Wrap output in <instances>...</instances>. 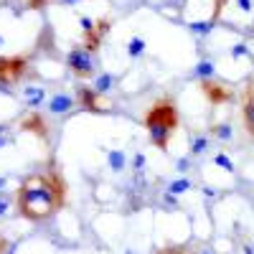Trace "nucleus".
Returning <instances> with one entry per match:
<instances>
[{"mask_svg": "<svg viewBox=\"0 0 254 254\" xmlns=\"http://www.w3.org/2000/svg\"><path fill=\"white\" fill-rule=\"evenodd\" d=\"M79 23H81V31H84V33H89V31L97 26L94 20H92V18H87V15H81V18H79Z\"/></svg>", "mask_w": 254, "mask_h": 254, "instance_id": "nucleus-22", "label": "nucleus"}, {"mask_svg": "<svg viewBox=\"0 0 254 254\" xmlns=\"http://www.w3.org/2000/svg\"><path fill=\"white\" fill-rule=\"evenodd\" d=\"M190 31L198 33V36H206L214 31V20H208V23H190Z\"/></svg>", "mask_w": 254, "mask_h": 254, "instance_id": "nucleus-19", "label": "nucleus"}, {"mask_svg": "<svg viewBox=\"0 0 254 254\" xmlns=\"http://www.w3.org/2000/svg\"><path fill=\"white\" fill-rule=\"evenodd\" d=\"M5 208H8V201H0V216L5 214Z\"/></svg>", "mask_w": 254, "mask_h": 254, "instance_id": "nucleus-29", "label": "nucleus"}, {"mask_svg": "<svg viewBox=\"0 0 254 254\" xmlns=\"http://www.w3.org/2000/svg\"><path fill=\"white\" fill-rule=\"evenodd\" d=\"M201 254H214V252H208V249H203V252H201Z\"/></svg>", "mask_w": 254, "mask_h": 254, "instance_id": "nucleus-32", "label": "nucleus"}, {"mask_svg": "<svg viewBox=\"0 0 254 254\" xmlns=\"http://www.w3.org/2000/svg\"><path fill=\"white\" fill-rule=\"evenodd\" d=\"M5 145V137H0V147H3Z\"/></svg>", "mask_w": 254, "mask_h": 254, "instance_id": "nucleus-30", "label": "nucleus"}, {"mask_svg": "<svg viewBox=\"0 0 254 254\" xmlns=\"http://www.w3.org/2000/svg\"><path fill=\"white\" fill-rule=\"evenodd\" d=\"M201 92L206 94V99L214 104V107H219V104H224V102L231 99V92L224 87V84L214 81V79H203L201 81Z\"/></svg>", "mask_w": 254, "mask_h": 254, "instance_id": "nucleus-5", "label": "nucleus"}, {"mask_svg": "<svg viewBox=\"0 0 254 254\" xmlns=\"http://www.w3.org/2000/svg\"><path fill=\"white\" fill-rule=\"evenodd\" d=\"M0 44H3V38H0Z\"/></svg>", "mask_w": 254, "mask_h": 254, "instance_id": "nucleus-34", "label": "nucleus"}, {"mask_svg": "<svg viewBox=\"0 0 254 254\" xmlns=\"http://www.w3.org/2000/svg\"><path fill=\"white\" fill-rule=\"evenodd\" d=\"M211 135L221 137V140H229L231 137V127L229 125H211Z\"/></svg>", "mask_w": 254, "mask_h": 254, "instance_id": "nucleus-18", "label": "nucleus"}, {"mask_svg": "<svg viewBox=\"0 0 254 254\" xmlns=\"http://www.w3.org/2000/svg\"><path fill=\"white\" fill-rule=\"evenodd\" d=\"M76 104L81 110H87V112H104V107L99 104V92L92 89V87H79L76 89Z\"/></svg>", "mask_w": 254, "mask_h": 254, "instance_id": "nucleus-6", "label": "nucleus"}, {"mask_svg": "<svg viewBox=\"0 0 254 254\" xmlns=\"http://www.w3.org/2000/svg\"><path fill=\"white\" fill-rule=\"evenodd\" d=\"M242 117L247 125V132L254 135V84H249L244 92V104H242Z\"/></svg>", "mask_w": 254, "mask_h": 254, "instance_id": "nucleus-9", "label": "nucleus"}, {"mask_svg": "<svg viewBox=\"0 0 254 254\" xmlns=\"http://www.w3.org/2000/svg\"><path fill=\"white\" fill-rule=\"evenodd\" d=\"M224 5H226V0H216V8H214V15H211V20H216V18L221 15V10H224Z\"/></svg>", "mask_w": 254, "mask_h": 254, "instance_id": "nucleus-26", "label": "nucleus"}, {"mask_svg": "<svg viewBox=\"0 0 254 254\" xmlns=\"http://www.w3.org/2000/svg\"><path fill=\"white\" fill-rule=\"evenodd\" d=\"M49 3V0H26V8H31V10H41Z\"/></svg>", "mask_w": 254, "mask_h": 254, "instance_id": "nucleus-24", "label": "nucleus"}, {"mask_svg": "<svg viewBox=\"0 0 254 254\" xmlns=\"http://www.w3.org/2000/svg\"><path fill=\"white\" fill-rule=\"evenodd\" d=\"M188 188H190V181L181 178V181H173L171 186H168V193H173V196H178V193H183V190H188Z\"/></svg>", "mask_w": 254, "mask_h": 254, "instance_id": "nucleus-17", "label": "nucleus"}, {"mask_svg": "<svg viewBox=\"0 0 254 254\" xmlns=\"http://www.w3.org/2000/svg\"><path fill=\"white\" fill-rule=\"evenodd\" d=\"M0 254H13V244L0 234Z\"/></svg>", "mask_w": 254, "mask_h": 254, "instance_id": "nucleus-23", "label": "nucleus"}, {"mask_svg": "<svg viewBox=\"0 0 254 254\" xmlns=\"http://www.w3.org/2000/svg\"><path fill=\"white\" fill-rule=\"evenodd\" d=\"M247 54V44H237L234 49H231V56L234 59H239V56H244Z\"/></svg>", "mask_w": 254, "mask_h": 254, "instance_id": "nucleus-25", "label": "nucleus"}, {"mask_svg": "<svg viewBox=\"0 0 254 254\" xmlns=\"http://www.w3.org/2000/svg\"><path fill=\"white\" fill-rule=\"evenodd\" d=\"M0 132H3V125H0Z\"/></svg>", "mask_w": 254, "mask_h": 254, "instance_id": "nucleus-33", "label": "nucleus"}, {"mask_svg": "<svg viewBox=\"0 0 254 254\" xmlns=\"http://www.w3.org/2000/svg\"><path fill=\"white\" fill-rule=\"evenodd\" d=\"M26 99H28V107H38L41 102H44V89L41 87H26Z\"/></svg>", "mask_w": 254, "mask_h": 254, "instance_id": "nucleus-12", "label": "nucleus"}, {"mask_svg": "<svg viewBox=\"0 0 254 254\" xmlns=\"http://www.w3.org/2000/svg\"><path fill=\"white\" fill-rule=\"evenodd\" d=\"M66 69L74 74V76H79V79H89L92 74H94V54H89L84 46H76V49H71L69 54H66Z\"/></svg>", "mask_w": 254, "mask_h": 254, "instance_id": "nucleus-3", "label": "nucleus"}, {"mask_svg": "<svg viewBox=\"0 0 254 254\" xmlns=\"http://www.w3.org/2000/svg\"><path fill=\"white\" fill-rule=\"evenodd\" d=\"M193 74H196L201 81H203V79H214V76H216V66H214V61H206V59H203V61H198V66L193 69Z\"/></svg>", "mask_w": 254, "mask_h": 254, "instance_id": "nucleus-11", "label": "nucleus"}, {"mask_svg": "<svg viewBox=\"0 0 254 254\" xmlns=\"http://www.w3.org/2000/svg\"><path fill=\"white\" fill-rule=\"evenodd\" d=\"M112 84H115V76H112V74H99L97 81H94V89H97L99 94H104V92L112 89Z\"/></svg>", "mask_w": 254, "mask_h": 254, "instance_id": "nucleus-13", "label": "nucleus"}, {"mask_svg": "<svg viewBox=\"0 0 254 254\" xmlns=\"http://www.w3.org/2000/svg\"><path fill=\"white\" fill-rule=\"evenodd\" d=\"M71 107H76V97H71V94H54L49 99L51 115H66V112H71Z\"/></svg>", "mask_w": 254, "mask_h": 254, "instance_id": "nucleus-10", "label": "nucleus"}, {"mask_svg": "<svg viewBox=\"0 0 254 254\" xmlns=\"http://www.w3.org/2000/svg\"><path fill=\"white\" fill-rule=\"evenodd\" d=\"M66 201V183L59 171L33 173L20 181L15 190V208L28 221H46Z\"/></svg>", "mask_w": 254, "mask_h": 254, "instance_id": "nucleus-1", "label": "nucleus"}, {"mask_svg": "<svg viewBox=\"0 0 254 254\" xmlns=\"http://www.w3.org/2000/svg\"><path fill=\"white\" fill-rule=\"evenodd\" d=\"M158 254H190V252L183 247H163V249H158Z\"/></svg>", "mask_w": 254, "mask_h": 254, "instance_id": "nucleus-21", "label": "nucleus"}, {"mask_svg": "<svg viewBox=\"0 0 254 254\" xmlns=\"http://www.w3.org/2000/svg\"><path fill=\"white\" fill-rule=\"evenodd\" d=\"M107 28H110V20L102 18L89 33H84V36H87V41H84V49H87L89 54H97V49H99V44H102V36L107 33Z\"/></svg>", "mask_w": 254, "mask_h": 254, "instance_id": "nucleus-8", "label": "nucleus"}, {"mask_svg": "<svg viewBox=\"0 0 254 254\" xmlns=\"http://www.w3.org/2000/svg\"><path fill=\"white\" fill-rule=\"evenodd\" d=\"M28 69V59L23 54L18 56H0V84H13Z\"/></svg>", "mask_w": 254, "mask_h": 254, "instance_id": "nucleus-4", "label": "nucleus"}, {"mask_svg": "<svg viewBox=\"0 0 254 254\" xmlns=\"http://www.w3.org/2000/svg\"><path fill=\"white\" fill-rule=\"evenodd\" d=\"M20 130L33 132V135L41 137V140L49 137V125H46L44 115H38V112H31V115H26L23 120H20Z\"/></svg>", "mask_w": 254, "mask_h": 254, "instance_id": "nucleus-7", "label": "nucleus"}, {"mask_svg": "<svg viewBox=\"0 0 254 254\" xmlns=\"http://www.w3.org/2000/svg\"><path fill=\"white\" fill-rule=\"evenodd\" d=\"M142 125L147 135H150V142L158 150H168V142L176 135L178 125H181V115H178V104L173 97H160L158 102H153L150 107L145 110Z\"/></svg>", "mask_w": 254, "mask_h": 254, "instance_id": "nucleus-2", "label": "nucleus"}, {"mask_svg": "<svg viewBox=\"0 0 254 254\" xmlns=\"http://www.w3.org/2000/svg\"><path fill=\"white\" fill-rule=\"evenodd\" d=\"M127 54H130L132 59H137V56H142V54H145V41H142L140 36H135V38H130V44H127Z\"/></svg>", "mask_w": 254, "mask_h": 254, "instance_id": "nucleus-14", "label": "nucleus"}, {"mask_svg": "<svg viewBox=\"0 0 254 254\" xmlns=\"http://www.w3.org/2000/svg\"><path fill=\"white\" fill-rule=\"evenodd\" d=\"M107 158H110L112 171H122V168H125V153H122V150H110Z\"/></svg>", "mask_w": 254, "mask_h": 254, "instance_id": "nucleus-15", "label": "nucleus"}, {"mask_svg": "<svg viewBox=\"0 0 254 254\" xmlns=\"http://www.w3.org/2000/svg\"><path fill=\"white\" fill-rule=\"evenodd\" d=\"M64 3H79V0H64Z\"/></svg>", "mask_w": 254, "mask_h": 254, "instance_id": "nucleus-31", "label": "nucleus"}, {"mask_svg": "<svg viewBox=\"0 0 254 254\" xmlns=\"http://www.w3.org/2000/svg\"><path fill=\"white\" fill-rule=\"evenodd\" d=\"M237 3H239V8H242L244 13H249V10H252V0H237Z\"/></svg>", "mask_w": 254, "mask_h": 254, "instance_id": "nucleus-27", "label": "nucleus"}, {"mask_svg": "<svg viewBox=\"0 0 254 254\" xmlns=\"http://www.w3.org/2000/svg\"><path fill=\"white\" fill-rule=\"evenodd\" d=\"M214 160H216V163H219V165L224 168V171H226V173H234V163H231V160H229V158H226L224 153H219V155H216Z\"/></svg>", "mask_w": 254, "mask_h": 254, "instance_id": "nucleus-20", "label": "nucleus"}, {"mask_svg": "<svg viewBox=\"0 0 254 254\" xmlns=\"http://www.w3.org/2000/svg\"><path fill=\"white\" fill-rule=\"evenodd\" d=\"M0 186H3V181H0Z\"/></svg>", "mask_w": 254, "mask_h": 254, "instance_id": "nucleus-35", "label": "nucleus"}, {"mask_svg": "<svg viewBox=\"0 0 254 254\" xmlns=\"http://www.w3.org/2000/svg\"><path fill=\"white\" fill-rule=\"evenodd\" d=\"M242 249H244V254H254V247H252V244H244Z\"/></svg>", "mask_w": 254, "mask_h": 254, "instance_id": "nucleus-28", "label": "nucleus"}, {"mask_svg": "<svg viewBox=\"0 0 254 254\" xmlns=\"http://www.w3.org/2000/svg\"><path fill=\"white\" fill-rule=\"evenodd\" d=\"M206 147H208V137H206V135H196L193 142H190V153H193V155H201Z\"/></svg>", "mask_w": 254, "mask_h": 254, "instance_id": "nucleus-16", "label": "nucleus"}]
</instances>
